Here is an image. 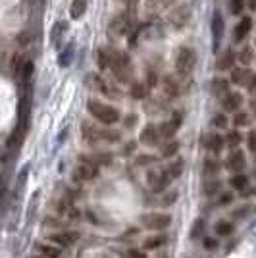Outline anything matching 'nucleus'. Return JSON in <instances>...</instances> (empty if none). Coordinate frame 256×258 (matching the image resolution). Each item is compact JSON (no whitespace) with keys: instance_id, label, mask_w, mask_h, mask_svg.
<instances>
[{"instance_id":"nucleus-3","label":"nucleus","mask_w":256,"mask_h":258,"mask_svg":"<svg viewBox=\"0 0 256 258\" xmlns=\"http://www.w3.org/2000/svg\"><path fill=\"white\" fill-rule=\"evenodd\" d=\"M87 110L97 122L104 124V126H114L120 122V110L116 106L104 104L100 101H89L87 102Z\"/></svg>"},{"instance_id":"nucleus-25","label":"nucleus","mask_w":256,"mask_h":258,"mask_svg":"<svg viewBox=\"0 0 256 258\" xmlns=\"http://www.w3.org/2000/svg\"><path fill=\"white\" fill-rule=\"evenodd\" d=\"M222 187H224V183H222L220 179L210 177V179H206V181L202 183V193H204L206 197H218V195L222 193Z\"/></svg>"},{"instance_id":"nucleus-4","label":"nucleus","mask_w":256,"mask_h":258,"mask_svg":"<svg viewBox=\"0 0 256 258\" xmlns=\"http://www.w3.org/2000/svg\"><path fill=\"white\" fill-rule=\"evenodd\" d=\"M197 64V54L191 46H179L177 54H175V72L179 73L181 77L191 75L193 68Z\"/></svg>"},{"instance_id":"nucleus-19","label":"nucleus","mask_w":256,"mask_h":258,"mask_svg":"<svg viewBox=\"0 0 256 258\" xmlns=\"http://www.w3.org/2000/svg\"><path fill=\"white\" fill-rule=\"evenodd\" d=\"M220 170H222V162L218 160V154H210V156H206L202 160V175L206 179L216 177L220 173Z\"/></svg>"},{"instance_id":"nucleus-33","label":"nucleus","mask_w":256,"mask_h":258,"mask_svg":"<svg viewBox=\"0 0 256 258\" xmlns=\"http://www.w3.org/2000/svg\"><path fill=\"white\" fill-rule=\"evenodd\" d=\"M179 148H181V143H179V141H173V139H170L166 144H162V156L164 158H173L177 152H179Z\"/></svg>"},{"instance_id":"nucleus-28","label":"nucleus","mask_w":256,"mask_h":258,"mask_svg":"<svg viewBox=\"0 0 256 258\" xmlns=\"http://www.w3.org/2000/svg\"><path fill=\"white\" fill-rule=\"evenodd\" d=\"M146 91H148V85L144 81H133L131 89H129V95L135 101H142V99H146Z\"/></svg>"},{"instance_id":"nucleus-41","label":"nucleus","mask_w":256,"mask_h":258,"mask_svg":"<svg viewBox=\"0 0 256 258\" xmlns=\"http://www.w3.org/2000/svg\"><path fill=\"white\" fill-rule=\"evenodd\" d=\"M204 230H206V222H204V220H197L195 226H193V230H191V239H193V241L200 239V235L204 233ZM202 237H204V235H202Z\"/></svg>"},{"instance_id":"nucleus-35","label":"nucleus","mask_w":256,"mask_h":258,"mask_svg":"<svg viewBox=\"0 0 256 258\" xmlns=\"http://www.w3.org/2000/svg\"><path fill=\"white\" fill-rule=\"evenodd\" d=\"M210 126L214 129H226L228 128V116L224 112H216V114L210 118Z\"/></svg>"},{"instance_id":"nucleus-39","label":"nucleus","mask_w":256,"mask_h":258,"mask_svg":"<svg viewBox=\"0 0 256 258\" xmlns=\"http://www.w3.org/2000/svg\"><path fill=\"white\" fill-rule=\"evenodd\" d=\"M66 29H68V23H62V21H58L56 25L52 27V31H50V43L56 44L58 39L64 35V31H66Z\"/></svg>"},{"instance_id":"nucleus-49","label":"nucleus","mask_w":256,"mask_h":258,"mask_svg":"<svg viewBox=\"0 0 256 258\" xmlns=\"http://www.w3.org/2000/svg\"><path fill=\"white\" fill-rule=\"evenodd\" d=\"M177 197H179V195H177V191H173L171 195H166V197L162 199V204H164V206H171L173 202L177 201Z\"/></svg>"},{"instance_id":"nucleus-55","label":"nucleus","mask_w":256,"mask_h":258,"mask_svg":"<svg viewBox=\"0 0 256 258\" xmlns=\"http://www.w3.org/2000/svg\"><path fill=\"white\" fill-rule=\"evenodd\" d=\"M247 89H249V91H253V93L256 91V73L255 72H253L251 79H249V83H247Z\"/></svg>"},{"instance_id":"nucleus-23","label":"nucleus","mask_w":256,"mask_h":258,"mask_svg":"<svg viewBox=\"0 0 256 258\" xmlns=\"http://www.w3.org/2000/svg\"><path fill=\"white\" fill-rule=\"evenodd\" d=\"M229 87H231V81L226 79V77H216L210 81V93L216 95V97H226L229 93Z\"/></svg>"},{"instance_id":"nucleus-7","label":"nucleus","mask_w":256,"mask_h":258,"mask_svg":"<svg viewBox=\"0 0 256 258\" xmlns=\"http://www.w3.org/2000/svg\"><path fill=\"white\" fill-rule=\"evenodd\" d=\"M199 143L210 154H220L224 150V146H226V137L220 135V133H216V131H208V133H202L200 135Z\"/></svg>"},{"instance_id":"nucleus-40","label":"nucleus","mask_w":256,"mask_h":258,"mask_svg":"<svg viewBox=\"0 0 256 258\" xmlns=\"http://www.w3.org/2000/svg\"><path fill=\"white\" fill-rule=\"evenodd\" d=\"M233 124H235V128H245V126H249L251 124V116H249V112H235V116H233Z\"/></svg>"},{"instance_id":"nucleus-47","label":"nucleus","mask_w":256,"mask_h":258,"mask_svg":"<svg viewBox=\"0 0 256 258\" xmlns=\"http://www.w3.org/2000/svg\"><path fill=\"white\" fill-rule=\"evenodd\" d=\"M247 144H249V150L256 154V129L253 131H249V135H247Z\"/></svg>"},{"instance_id":"nucleus-58","label":"nucleus","mask_w":256,"mask_h":258,"mask_svg":"<svg viewBox=\"0 0 256 258\" xmlns=\"http://www.w3.org/2000/svg\"><path fill=\"white\" fill-rule=\"evenodd\" d=\"M255 175H256V172H255Z\"/></svg>"},{"instance_id":"nucleus-2","label":"nucleus","mask_w":256,"mask_h":258,"mask_svg":"<svg viewBox=\"0 0 256 258\" xmlns=\"http://www.w3.org/2000/svg\"><path fill=\"white\" fill-rule=\"evenodd\" d=\"M81 135L89 144H99V143H118L120 141V133L116 129L99 128L91 122H83L81 124Z\"/></svg>"},{"instance_id":"nucleus-29","label":"nucleus","mask_w":256,"mask_h":258,"mask_svg":"<svg viewBox=\"0 0 256 258\" xmlns=\"http://www.w3.org/2000/svg\"><path fill=\"white\" fill-rule=\"evenodd\" d=\"M87 6H89V0H71L70 15L73 19H79L87 12Z\"/></svg>"},{"instance_id":"nucleus-1","label":"nucleus","mask_w":256,"mask_h":258,"mask_svg":"<svg viewBox=\"0 0 256 258\" xmlns=\"http://www.w3.org/2000/svg\"><path fill=\"white\" fill-rule=\"evenodd\" d=\"M108 50V70L114 73V77L120 83H129L133 79V64L128 52L118 50V48H106Z\"/></svg>"},{"instance_id":"nucleus-26","label":"nucleus","mask_w":256,"mask_h":258,"mask_svg":"<svg viewBox=\"0 0 256 258\" xmlns=\"http://www.w3.org/2000/svg\"><path fill=\"white\" fill-rule=\"evenodd\" d=\"M237 60H239V64H241L243 68H251L256 60L255 48H253V46H249V44H247V46H243L241 50H239V54H237Z\"/></svg>"},{"instance_id":"nucleus-45","label":"nucleus","mask_w":256,"mask_h":258,"mask_svg":"<svg viewBox=\"0 0 256 258\" xmlns=\"http://www.w3.org/2000/svg\"><path fill=\"white\" fill-rule=\"evenodd\" d=\"M158 158L154 154H139L137 156V166H148V164H156Z\"/></svg>"},{"instance_id":"nucleus-44","label":"nucleus","mask_w":256,"mask_h":258,"mask_svg":"<svg viewBox=\"0 0 256 258\" xmlns=\"http://www.w3.org/2000/svg\"><path fill=\"white\" fill-rule=\"evenodd\" d=\"M93 160H95L97 164H102V166H110L112 160H114V154H112V152H100V154H97Z\"/></svg>"},{"instance_id":"nucleus-18","label":"nucleus","mask_w":256,"mask_h":258,"mask_svg":"<svg viewBox=\"0 0 256 258\" xmlns=\"http://www.w3.org/2000/svg\"><path fill=\"white\" fill-rule=\"evenodd\" d=\"M162 91H164V97H166L168 101H175V99L181 95V87L177 83V79L171 77V75H166V77L162 79Z\"/></svg>"},{"instance_id":"nucleus-36","label":"nucleus","mask_w":256,"mask_h":258,"mask_svg":"<svg viewBox=\"0 0 256 258\" xmlns=\"http://www.w3.org/2000/svg\"><path fill=\"white\" fill-rule=\"evenodd\" d=\"M71 60H73V44H68L66 46V50L60 54V58H58V64L62 66V68H68L71 64Z\"/></svg>"},{"instance_id":"nucleus-56","label":"nucleus","mask_w":256,"mask_h":258,"mask_svg":"<svg viewBox=\"0 0 256 258\" xmlns=\"http://www.w3.org/2000/svg\"><path fill=\"white\" fill-rule=\"evenodd\" d=\"M249 6H251V10H256V0H249Z\"/></svg>"},{"instance_id":"nucleus-16","label":"nucleus","mask_w":256,"mask_h":258,"mask_svg":"<svg viewBox=\"0 0 256 258\" xmlns=\"http://www.w3.org/2000/svg\"><path fill=\"white\" fill-rule=\"evenodd\" d=\"M247 166V156L243 150H231L228 156V162H226V168L229 172L233 173H241Z\"/></svg>"},{"instance_id":"nucleus-15","label":"nucleus","mask_w":256,"mask_h":258,"mask_svg":"<svg viewBox=\"0 0 256 258\" xmlns=\"http://www.w3.org/2000/svg\"><path fill=\"white\" fill-rule=\"evenodd\" d=\"M139 141H141L142 144H148V146H156V144H160L162 135H160L158 126H152V124L144 126V129H142L141 135H139Z\"/></svg>"},{"instance_id":"nucleus-27","label":"nucleus","mask_w":256,"mask_h":258,"mask_svg":"<svg viewBox=\"0 0 256 258\" xmlns=\"http://www.w3.org/2000/svg\"><path fill=\"white\" fill-rule=\"evenodd\" d=\"M37 251L41 253V257L44 258H62V249L58 247V245H44V243H39L37 245Z\"/></svg>"},{"instance_id":"nucleus-53","label":"nucleus","mask_w":256,"mask_h":258,"mask_svg":"<svg viewBox=\"0 0 256 258\" xmlns=\"http://www.w3.org/2000/svg\"><path fill=\"white\" fill-rule=\"evenodd\" d=\"M239 195H241L243 199H247V197H253V195H256V189H255V187H245L243 191H239Z\"/></svg>"},{"instance_id":"nucleus-51","label":"nucleus","mask_w":256,"mask_h":258,"mask_svg":"<svg viewBox=\"0 0 256 258\" xmlns=\"http://www.w3.org/2000/svg\"><path fill=\"white\" fill-rule=\"evenodd\" d=\"M44 222H46V226H50V228H66V222H60L56 218H46Z\"/></svg>"},{"instance_id":"nucleus-11","label":"nucleus","mask_w":256,"mask_h":258,"mask_svg":"<svg viewBox=\"0 0 256 258\" xmlns=\"http://www.w3.org/2000/svg\"><path fill=\"white\" fill-rule=\"evenodd\" d=\"M79 237H81L79 231H56V233L48 235L50 243L58 245L60 249H70L71 245H75L79 241Z\"/></svg>"},{"instance_id":"nucleus-37","label":"nucleus","mask_w":256,"mask_h":258,"mask_svg":"<svg viewBox=\"0 0 256 258\" xmlns=\"http://www.w3.org/2000/svg\"><path fill=\"white\" fill-rule=\"evenodd\" d=\"M233 202V193L231 191H222L218 197H216V206L222 208V206H231Z\"/></svg>"},{"instance_id":"nucleus-57","label":"nucleus","mask_w":256,"mask_h":258,"mask_svg":"<svg viewBox=\"0 0 256 258\" xmlns=\"http://www.w3.org/2000/svg\"><path fill=\"white\" fill-rule=\"evenodd\" d=\"M31 258H44V257H31Z\"/></svg>"},{"instance_id":"nucleus-30","label":"nucleus","mask_w":256,"mask_h":258,"mask_svg":"<svg viewBox=\"0 0 256 258\" xmlns=\"http://www.w3.org/2000/svg\"><path fill=\"white\" fill-rule=\"evenodd\" d=\"M214 231L218 237H229L233 231H235V226L229 222V220H220L216 226H214Z\"/></svg>"},{"instance_id":"nucleus-50","label":"nucleus","mask_w":256,"mask_h":258,"mask_svg":"<svg viewBox=\"0 0 256 258\" xmlns=\"http://www.w3.org/2000/svg\"><path fill=\"white\" fill-rule=\"evenodd\" d=\"M202 245H204V249H216L218 239L216 237H202Z\"/></svg>"},{"instance_id":"nucleus-24","label":"nucleus","mask_w":256,"mask_h":258,"mask_svg":"<svg viewBox=\"0 0 256 258\" xmlns=\"http://www.w3.org/2000/svg\"><path fill=\"white\" fill-rule=\"evenodd\" d=\"M251 75H253V72H251L249 68H233V70H231V75H229V81L235 83V85L247 87Z\"/></svg>"},{"instance_id":"nucleus-52","label":"nucleus","mask_w":256,"mask_h":258,"mask_svg":"<svg viewBox=\"0 0 256 258\" xmlns=\"http://www.w3.org/2000/svg\"><path fill=\"white\" fill-rule=\"evenodd\" d=\"M129 258H148L144 251H139V249H131L129 251Z\"/></svg>"},{"instance_id":"nucleus-14","label":"nucleus","mask_w":256,"mask_h":258,"mask_svg":"<svg viewBox=\"0 0 256 258\" xmlns=\"http://www.w3.org/2000/svg\"><path fill=\"white\" fill-rule=\"evenodd\" d=\"M133 19H135V15H131L129 12H120V14L112 19L110 29L116 31L118 35H126V33H129V29L133 27Z\"/></svg>"},{"instance_id":"nucleus-46","label":"nucleus","mask_w":256,"mask_h":258,"mask_svg":"<svg viewBox=\"0 0 256 258\" xmlns=\"http://www.w3.org/2000/svg\"><path fill=\"white\" fill-rule=\"evenodd\" d=\"M118 2H122V4L126 6V12H129L131 15H135V12H137V8H139V2H141V0H118Z\"/></svg>"},{"instance_id":"nucleus-48","label":"nucleus","mask_w":256,"mask_h":258,"mask_svg":"<svg viewBox=\"0 0 256 258\" xmlns=\"http://www.w3.org/2000/svg\"><path fill=\"white\" fill-rule=\"evenodd\" d=\"M166 4H168V0H148V2H146L148 10H154V8H156V10H160V8H164Z\"/></svg>"},{"instance_id":"nucleus-10","label":"nucleus","mask_w":256,"mask_h":258,"mask_svg":"<svg viewBox=\"0 0 256 258\" xmlns=\"http://www.w3.org/2000/svg\"><path fill=\"white\" fill-rule=\"evenodd\" d=\"M181 122H183V112H175L173 118L166 120V122H162V124L158 126L162 139H166V141L173 139V137H175V133H177L179 128H181Z\"/></svg>"},{"instance_id":"nucleus-42","label":"nucleus","mask_w":256,"mask_h":258,"mask_svg":"<svg viewBox=\"0 0 256 258\" xmlns=\"http://www.w3.org/2000/svg\"><path fill=\"white\" fill-rule=\"evenodd\" d=\"M97 62H99V68L102 70V72H106V70H108L110 62H108V50H106V48H100L99 52H97Z\"/></svg>"},{"instance_id":"nucleus-34","label":"nucleus","mask_w":256,"mask_h":258,"mask_svg":"<svg viewBox=\"0 0 256 258\" xmlns=\"http://www.w3.org/2000/svg\"><path fill=\"white\" fill-rule=\"evenodd\" d=\"M241 141H243V135L237 129L228 131V135H226V146H229L231 150H237V146L241 144Z\"/></svg>"},{"instance_id":"nucleus-54","label":"nucleus","mask_w":256,"mask_h":258,"mask_svg":"<svg viewBox=\"0 0 256 258\" xmlns=\"http://www.w3.org/2000/svg\"><path fill=\"white\" fill-rule=\"evenodd\" d=\"M249 212H251V206H243L241 210H235L231 216H233V218H243V216H247Z\"/></svg>"},{"instance_id":"nucleus-38","label":"nucleus","mask_w":256,"mask_h":258,"mask_svg":"<svg viewBox=\"0 0 256 258\" xmlns=\"http://www.w3.org/2000/svg\"><path fill=\"white\" fill-rule=\"evenodd\" d=\"M245 6H247V0H229L228 10L231 15H241Z\"/></svg>"},{"instance_id":"nucleus-8","label":"nucleus","mask_w":256,"mask_h":258,"mask_svg":"<svg viewBox=\"0 0 256 258\" xmlns=\"http://www.w3.org/2000/svg\"><path fill=\"white\" fill-rule=\"evenodd\" d=\"M146 181H148L152 193H164V191L170 187V183L173 179H171V175L168 173V170L164 168V170H160V172H148Z\"/></svg>"},{"instance_id":"nucleus-17","label":"nucleus","mask_w":256,"mask_h":258,"mask_svg":"<svg viewBox=\"0 0 256 258\" xmlns=\"http://www.w3.org/2000/svg\"><path fill=\"white\" fill-rule=\"evenodd\" d=\"M243 95L237 91H229L226 97H222V108L226 112H239L243 106Z\"/></svg>"},{"instance_id":"nucleus-13","label":"nucleus","mask_w":256,"mask_h":258,"mask_svg":"<svg viewBox=\"0 0 256 258\" xmlns=\"http://www.w3.org/2000/svg\"><path fill=\"white\" fill-rule=\"evenodd\" d=\"M253 27H255L253 17H251V15H243L241 19L237 21L235 29H233V43H243V41L251 35Z\"/></svg>"},{"instance_id":"nucleus-20","label":"nucleus","mask_w":256,"mask_h":258,"mask_svg":"<svg viewBox=\"0 0 256 258\" xmlns=\"http://www.w3.org/2000/svg\"><path fill=\"white\" fill-rule=\"evenodd\" d=\"M235 60H237V54H235V50H231L228 48L222 56L218 58V62H216V70H220V72H231L233 68H235Z\"/></svg>"},{"instance_id":"nucleus-22","label":"nucleus","mask_w":256,"mask_h":258,"mask_svg":"<svg viewBox=\"0 0 256 258\" xmlns=\"http://www.w3.org/2000/svg\"><path fill=\"white\" fill-rule=\"evenodd\" d=\"M89 79L95 81V83H91V87H95L102 95H106V97H118V91H116L112 85H108L100 75H97V73H95V75H89Z\"/></svg>"},{"instance_id":"nucleus-31","label":"nucleus","mask_w":256,"mask_h":258,"mask_svg":"<svg viewBox=\"0 0 256 258\" xmlns=\"http://www.w3.org/2000/svg\"><path fill=\"white\" fill-rule=\"evenodd\" d=\"M183 168H185V162H183L181 158H175L173 162H170V164L166 166V170H168V173L171 175V179H173V181L183 173Z\"/></svg>"},{"instance_id":"nucleus-32","label":"nucleus","mask_w":256,"mask_h":258,"mask_svg":"<svg viewBox=\"0 0 256 258\" xmlns=\"http://www.w3.org/2000/svg\"><path fill=\"white\" fill-rule=\"evenodd\" d=\"M229 185H231V189H235V191H243L245 187H249V175H247V173H243V172L231 175Z\"/></svg>"},{"instance_id":"nucleus-9","label":"nucleus","mask_w":256,"mask_h":258,"mask_svg":"<svg viewBox=\"0 0 256 258\" xmlns=\"http://www.w3.org/2000/svg\"><path fill=\"white\" fill-rule=\"evenodd\" d=\"M168 21H170V25L173 29H183L191 21V8L187 4H179V6L171 8Z\"/></svg>"},{"instance_id":"nucleus-43","label":"nucleus","mask_w":256,"mask_h":258,"mask_svg":"<svg viewBox=\"0 0 256 258\" xmlns=\"http://www.w3.org/2000/svg\"><path fill=\"white\" fill-rule=\"evenodd\" d=\"M15 43L19 44V46H29V44L33 43V35H31V31H21V33L15 37Z\"/></svg>"},{"instance_id":"nucleus-5","label":"nucleus","mask_w":256,"mask_h":258,"mask_svg":"<svg viewBox=\"0 0 256 258\" xmlns=\"http://www.w3.org/2000/svg\"><path fill=\"white\" fill-rule=\"evenodd\" d=\"M99 172H100L99 164H97L95 160H83L79 166L73 168L71 179H73L75 183H89V181H93V179L99 177Z\"/></svg>"},{"instance_id":"nucleus-21","label":"nucleus","mask_w":256,"mask_h":258,"mask_svg":"<svg viewBox=\"0 0 256 258\" xmlns=\"http://www.w3.org/2000/svg\"><path fill=\"white\" fill-rule=\"evenodd\" d=\"M168 245V235L166 233H158V235H150L142 241V249L144 251H158L162 247Z\"/></svg>"},{"instance_id":"nucleus-6","label":"nucleus","mask_w":256,"mask_h":258,"mask_svg":"<svg viewBox=\"0 0 256 258\" xmlns=\"http://www.w3.org/2000/svg\"><path fill=\"white\" fill-rule=\"evenodd\" d=\"M142 226L150 231H164L171 226V216L164 212H150V214H142L141 218Z\"/></svg>"},{"instance_id":"nucleus-12","label":"nucleus","mask_w":256,"mask_h":258,"mask_svg":"<svg viewBox=\"0 0 256 258\" xmlns=\"http://www.w3.org/2000/svg\"><path fill=\"white\" fill-rule=\"evenodd\" d=\"M210 31H212V39H214V50H218L220 44H222V39H224V33H226V21H224V15H222L220 10L214 12Z\"/></svg>"}]
</instances>
